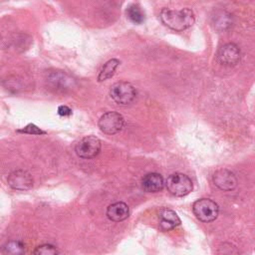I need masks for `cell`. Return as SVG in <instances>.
<instances>
[{
    "instance_id": "obj_20",
    "label": "cell",
    "mask_w": 255,
    "mask_h": 255,
    "mask_svg": "<svg viewBox=\"0 0 255 255\" xmlns=\"http://www.w3.org/2000/svg\"><path fill=\"white\" fill-rule=\"evenodd\" d=\"M18 131L19 132H24V133H29V134H45L46 133L44 130L39 128L34 124H29L24 128L18 129Z\"/></svg>"
},
{
    "instance_id": "obj_12",
    "label": "cell",
    "mask_w": 255,
    "mask_h": 255,
    "mask_svg": "<svg viewBox=\"0 0 255 255\" xmlns=\"http://www.w3.org/2000/svg\"><path fill=\"white\" fill-rule=\"evenodd\" d=\"M129 215L128 206L122 201L111 204L107 209V216L110 220L120 222L127 219Z\"/></svg>"
},
{
    "instance_id": "obj_1",
    "label": "cell",
    "mask_w": 255,
    "mask_h": 255,
    "mask_svg": "<svg viewBox=\"0 0 255 255\" xmlns=\"http://www.w3.org/2000/svg\"><path fill=\"white\" fill-rule=\"evenodd\" d=\"M160 19L165 26L179 32L191 27L194 24L195 16L189 8H182L180 10L163 8L160 12Z\"/></svg>"
},
{
    "instance_id": "obj_14",
    "label": "cell",
    "mask_w": 255,
    "mask_h": 255,
    "mask_svg": "<svg viewBox=\"0 0 255 255\" xmlns=\"http://www.w3.org/2000/svg\"><path fill=\"white\" fill-rule=\"evenodd\" d=\"M1 252L3 255H24L25 246L21 241L10 240L2 245Z\"/></svg>"
},
{
    "instance_id": "obj_6",
    "label": "cell",
    "mask_w": 255,
    "mask_h": 255,
    "mask_svg": "<svg viewBox=\"0 0 255 255\" xmlns=\"http://www.w3.org/2000/svg\"><path fill=\"white\" fill-rule=\"evenodd\" d=\"M101 140L95 135H88L83 137L76 145V153L78 156L86 159L96 157L101 151Z\"/></svg>"
},
{
    "instance_id": "obj_17",
    "label": "cell",
    "mask_w": 255,
    "mask_h": 255,
    "mask_svg": "<svg viewBox=\"0 0 255 255\" xmlns=\"http://www.w3.org/2000/svg\"><path fill=\"white\" fill-rule=\"evenodd\" d=\"M230 20H231L230 14H228L226 12H221L220 14H218L214 17V26L217 29L224 30L230 26V24H231Z\"/></svg>"
},
{
    "instance_id": "obj_3",
    "label": "cell",
    "mask_w": 255,
    "mask_h": 255,
    "mask_svg": "<svg viewBox=\"0 0 255 255\" xmlns=\"http://www.w3.org/2000/svg\"><path fill=\"white\" fill-rule=\"evenodd\" d=\"M192 210L196 218L205 223L215 220L219 213L218 204L209 198L196 200L192 205Z\"/></svg>"
},
{
    "instance_id": "obj_5",
    "label": "cell",
    "mask_w": 255,
    "mask_h": 255,
    "mask_svg": "<svg viewBox=\"0 0 255 255\" xmlns=\"http://www.w3.org/2000/svg\"><path fill=\"white\" fill-rule=\"evenodd\" d=\"M100 129L107 134H115L125 127L124 117L117 112H107L99 120Z\"/></svg>"
},
{
    "instance_id": "obj_8",
    "label": "cell",
    "mask_w": 255,
    "mask_h": 255,
    "mask_svg": "<svg viewBox=\"0 0 255 255\" xmlns=\"http://www.w3.org/2000/svg\"><path fill=\"white\" fill-rule=\"evenodd\" d=\"M213 182L214 184L223 191L233 190L237 186V178L235 174L225 168L218 169L213 174Z\"/></svg>"
},
{
    "instance_id": "obj_11",
    "label": "cell",
    "mask_w": 255,
    "mask_h": 255,
    "mask_svg": "<svg viewBox=\"0 0 255 255\" xmlns=\"http://www.w3.org/2000/svg\"><path fill=\"white\" fill-rule=\"evenodd\" d=\"M158 219H159V227L163 231H168L173 229L175 226L180 224V219L178 215L171 209L162 208L158 212Z\"/></svg>"
},
{
    "instance_id": "obj_7",
    "label": "cell",
    "mask_w": 255,
    "mask_h": 255,
    "mask_svg": "<svg viewBox=\"0 0 255 255\" xmlns=\"http://www.w3.org/2000/svg\"><path fill=\"white\" fill-rule=\"evenodd\" d=\"M241 58V52L237 45L227 43L223 45L217 52V59L220 64L224 66H234Z\"/></svg>"
},
{
    "instance_id": "obj_13",
    "label": "cell",
    "mask_w": 255,
    "mask_h": 255,
    "mask_svg": "<svg viewBox=\"0 0 255 255\" xmlns=\"http://www.w3.org/2000/svg\"><path fill=\"white\" fill-rule=\"evenodd\" d=\"M48 82L56 90L70 89L73 85V79L65 73H52L48 78Z\"/></svg>"
},
{
    "instance_id": "obj_18",
    "label": "cell",
    "mask_w": 255,
    "mask_h": 255,
    "mask_svg": "<svg viewBox=\"0 0 255 255\" xmlns=\"http://www.w3.org/2000/svg\"><path fill=\"white\" fill-rule=\"evenodd\" d=\"M58 249L52 244H42L35 248L33 255H58Z\"/></svg>"
},
{
    "instance_id": "obj_9",
    "label": "cell",
    "mask_w": 255,
    "mask_h": 255,
    "mask_svg": "<svg viewBox=\"0 0 255 255\" xmlns=\"http://www.w3.org/2000/svg\"><path fill=\"white\" fill-rule=\"evenodd\" d=\"M8 184L15 190H28L33 186V179L29 172L23 169L14 170L8 176Z\"/></svg>"
},
{
    "instance_id": "obj_16",
    "label": "cell",
    "mask_w": 255,
    "mask_h": 255,
    "mask_svg": "<svg viewBox=\"0 0 255 255\" xmlns=\"http://www.w3.org/2000/svg\"><path fill=\"white\" fill-rule=\"evenodd\" d=\"M128 18L134 24H141L144 21V13L137 4H131L127 8Z\"/></svg>"
},
{
    "instance_id": "obj_10",
    "label": "cell",
    "mask_w": 255,
    "mask_h": 255,
    "mask_svg": "<svg viewBox=\"0 0 255 255\" xmlns=\"http://www.w3.org/2000/svg\"><path fill=\"white\" fill-rule=\"evenodd\" d=\"M163 186V177L156 172L147 173L141 180V188L146 192H158L162 190Z\"/></svg>"
},
{
    "instance_id": "obj_21",
    "label": "cell",
    "mask_w": 255,
    "mask_h": 255,
    "mask_svg": "<svg viewBox=\"0 0 255 255\" xmlns=\"http://www.w3.org/2000/svg\"><path fill=\"white\" fill-rule=\"evenodd\" d=\"M58 115L61 117H69L72 115V110L68 106H60L58 108Z\"/></svg>"
},
{
    "instance_id": "obj_4",
    "label": "cell",
    "mask_w": 255,
    "mask_h": 255,
    "mask_svg": "<svg viewBox=\"0 0 255 255\" xmlns=\"http://www.w3.org/2000/svg\"><path fill=\"white\" fill-rule=\"evenodd\" d=\"M110 96L117 104L126 106L134 101L136 97V90L130 83L118 82L111 87Z\"/></svg>"
},
{
    "instance_id": "obj_2",
    "label": "cell",
    "mask_w": 255,
    "mask_h": 255,
    "mask_svg": "<svg viewBox=\"0 0 255 255\" xmlns=\"http://www.w3.org/2000/svg\"><path fill=\"white\" fill-rule=\"evenodd\" d=\"M166 188L167 191L173 196L181 197L185 196L191 192L193 184L191 179L180 172H175L170 174L166 179Z\"/></svg>"
},
{
    "instance_id": "obj_15",
    "label": "cell",
    "mask_w": 255,
    "mask_h": 255,
    "mask_svg": "<svg viewBox=\"0 0 255 255\" xmlns=\"http://www.w3.org/2000/svg\"><path fill=\"white\" fill-rule=\"evenodd\" d=\"M120 64H121V62L118 59H111V60H109L103 66L102 70L100 71L99 76H98V81L99 82H103V81H106V80L112 78Z\"/></svg>"
},
{
    "instance_id": "obj_19",
    "label": "cell",
    "mask_w": 255,
    "mask_h": 255,
    "mask_svg": "<svg viewBox=\"0 0 255 255\" xmlns=\"http://www.w3.org/2000/svg\"><path fill=\"white\" fill-rule=\"evenodd\" d=\"M217 255H239L237 248L231 243H223L217 250Z\"/></svg>"
}]
</instances>
